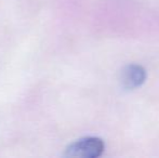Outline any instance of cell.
Returning <instances> with one entry per match:
<instances>
[{
    "label": "cell",
    "mask_w": 159,
    "mask_h": 158,
    "mask_svg": "<svg viewBox=\"0 0 159 158\" xmlns=\"http://www.w3.org/2000/svg\"><path fill=\"white\" fill-rule=\"evenodd\" d=\"M104 142L95 137H88L74 142L66 148L65 156L77 158H95L102 155Z\"/></svg>",
    "instance_id": "6da1fadb"
},
{
    "label": "cell",
    "mask_w": 159,
    "mask_h": 158,
    "mask_svg": "<svg viewBox=\"0 0 159 158\" xmlns=\"http://www.w3.org/2000/svg\"><path fill=\"white\" fill-rule=\"evenodd\" d=\"M146 79V72L140 65H128L121 73V84L126 89L132 90L144 84Z\"/></svg>",
    "instance_id": "7a4b0ae2"
}]
</instances>
